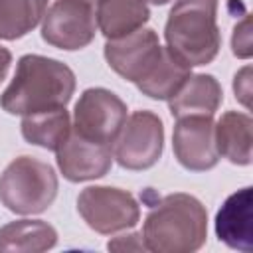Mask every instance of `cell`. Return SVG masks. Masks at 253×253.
Returning <instances> with one entry per match:
<instances>
[{"mask_svg": "<svg viewBox=\"0 0 253 253\" xmlns=\"http://www.w3.org/2000/svg\"><path fill=\"white\" fill-rule=\"evenodd\" d=\"M217 0H176L172 6L164 38L166 47L188 67L210 63L221 45L215 22Z\"/></svg>", "mask_w": 253, "mask_h": 253, "instance_id": "obj_3", "label": "cell"}, {"mask_svg": "<svg viewBox=\"0 0 253 253\" xmlns=\"http://www.w3.org/2000/svg\"><path fill=\"white\" fill-rule=\"evenodd\" d=\"M160 42L154 30L140 28L128 36L109 40L105 43V57L121 77L138 83L160 55Z\"/></svg>", "mask_w": 253, "mask_h": 253, "instance_id": "obj_10", "label": "cell"}, {"mask_svg": "<svg viewBox=\"0 0 253 253\" xmlns=\"http://www.w3.org/2000/svg\"><path fill=\"white\" fill-rule=\"evenodd\" d=\"M69 132H71V119L65 107L30 113V115H24L22 119L24 138L47 150H57L67 140Z\"/></svg>", "mask_w": 253, "mask_h": 253, "instance_id": "obj_16", "label": "cell"}, {"mask_svg": "<svg viewBox=\"0 0 253 253\" xmlns=\"http://www.w3.org/2000/svg\"><path fill=\"white\" fill-rule=\"evenodd\" d=\"M188 77L190 67L182 59H178L168 47H162L158 59L154 61L150 71L136 83V87L150 99L168 101Z\"/></svg>", "mask_w": 253, "mask_h": 253, "instance_id": "obj_17", "label": "cell"}, {"mask_svg": "<svg viewBox=\"0 0 253 253\" xmlns=\"http://www.w3.org/2000/svg\"><path fill=\"white\" fill-rule=\"evenodd\" d=\"M215 233L227 247L251 253L253 229H251V188H241L231 194L215 215Z\"/></svg>", "mask_w": 253, "mask_h": 253, "instance_id": "obj_12", "label": "cell"}, {"mask_svg": "<svg viewBox=\"0 0 253 253\" xmlns=\"http://www.w3.org/2000/svg\"><path fill=\"white\" fill-rule=\"evenodd\" d=\"M208 211L190 194H170L158 200L142 227L146 249L158 253H192L206 243Z\"/></svg>", "mask_w": 253, "mask_h": 253, "instance_id": "obj_2", "label": "cell"}, {"mask_svg": "<svg viewBox=\"0 0 253 253\" xmlns=\"http://www.w3.org/2000/svg\"><path fill=\"white\" fill-rule=\"evenodd\" d=\"M57 166L69 182H85L105 176L113 164V146L89 140L75 130L55 150Z\"/></svg>", "mask_w": 253, "mask_h": 253, "instance_id": "obj_11", "label": "cell"}, {"mask_svg": "<svg viewBox=\"0 0 253 253\" xmlns=\"http://www.w3.org/2000/svg\"><path fill=\"white\" fill-rule=\"evenodd\" d=\"M75 91L73 71L51 57L24 55L18 61L12 83L0 97V105L10 115H30L45 109L65 107Z\"/></svg>", "mask_w": 253, "mask_h": 253, "instance_id": "obj_1", "label": "cell"}, {"mask_svg": "<svg viewBox=\"0 0 253 253\" xmlns=\"http://www.w3.org/2000/svg\"><path fill=\"white\" fill-rule=\"evenodd\" d=\"M223 93L221 85L213 75L198 73L190 75L180 89L168 99V107L172 117H213L217 107L221 105Z\"/></svg>", "mask_w": 253, "mask_h": 253, "instance_id": "obj_13", "label": "cell"}, {"mask_svg": "<svg viewBox=\"0 0 253 253\" xmlns=\"http://www.w3.org/2000/svg\"><path fill=\"white\" fill-rule=\"evenodd\" d=\"M81 2H89V4H93V6H95V4L99 2V0H81Z\"/></svg>", "mask_w": 253, "mask_h": 253, "instance_id": "obj_25", "label": "cell"}, {"mask_svg": "<svg viewBox=\"0 0 253 253\" xmlns=\"http://www.w3.org/2000/svg\"><path fill=\"white\" fill-rule=\"evenodd\" d=\"M231 47H233V53L241 59H247L251 55V18L249 16H243V20L235 24Z\"/></svg>", "mask_w": 253, "mask_h": 253, "instance_id": "obj_20", "label": "cell"}, {"mask_svg": "<svg viewBox=\"0 0 253 253\" xmlns=\"http://www.w3.org/2000/svg\"><path fill=\"white\" fill-rule=\"evenodd\" d=\"M233 91L235 97L249 107V99H251V67H243L241 71H237L235 79H233Z\"/></svg>", "mask_w": 253, "mask_h": 253, "instance_id": "obj_22", "label": "cell"}, {"mask_svg": "<svg viewBox=\"0 0 253 253\" xmlns=\"http://www.w3.org/2000/svg\"><path fill=\"white\" fill-rule=\"evenodd\" d=\"M10 63H12V53H10L6 47H2V45H0V83H2L4 75L8 73Z\"/></svg>", "mask_w": 253, "mask_h": 253, "instance_id": "obj_23", "label": "cell"}, {"mask_svg": "<svg viewBox=\"0 0 253 253\" xmlns=\"http://www.w3.org/2000/svg\"><path fill=\"white\" fill-rule=\"evenodd\" d=\"M162 146L164 126L160 117L150 111H136L123 125L113 144V158L126 170H146L158 162Z\"/></svg>", "mask_w": 253, "mask_h": 253, "instance_id": "obj_5", "label": "cell"}, {"mask_svg": "<svg viewBox=\"0 0 253 253\" xmlns=\"http://www.w3.org/2000/svg\"><path fill=\"white\" fill-rule=\"evenodd\" d=\"M126 121V105L113 91L91 87L81 93L75 105V132L113 146Z\"/></svg>", "mask_w": 253, "mask_h": 253, "instance_id": "obj_7", "label": "cell"}, {"mask_svg": "<svg viewBox=\"0 0 253 253\" xmlns=\"http://www.w3.org/2000/svg\"><path fill=\"white\" fill-rule=\"evenodd\" d=\"M148 2H152V4H156V6H162V4H168L170 0H148Z\"/></svg>", "mask_w": 253, "mask_h": 253, "instance_id": "obj_24", "label": "cell"}, {"mask_svg": "<svg viewBox=\"0 0 253 253\" xmlns=\"http://www.w3.org/2000/svg\"><path fill=\"white\" fill-rule=\"evenodd\" d=\"M57 231L42 219H18L0 227V251L40 253L51 249Z\"/></svg>", "mask_w": 253, "mask_h": 253, "instance_id": "obj_18", "label": "cell"}, {"mask_svg": "<svg viewBox=\"0 0 253 253\" xmlns=\"http://www.w3.org/2000/svg\"><path fill=\"white\" fill-rule=\"evenodd\" d=\"M107 247L111 251H144L146 243L142 239V233H128V235H119L111 239Z\"/></svg>", "mask_w": 253, "mask_h": 253, "instance_id": "obj_21", "label": "cell"}, {"mask_svg": "<svg viewBox=\"0 0 253 253\" xmlns=\"http://www.w3.org/2000/svg\"><path fill=\"white\" fill-rule=\"evenodd\" d=\"M97 32L95 6L81 0H57L43 14L42 38L59 49H81L89 45Z\"/></svg>", "mask_w": 253, "mask_h": 253, "instance_id": "obj_8", "label": "cell"}, {"mask_svg": "<svg viewBox=\"0 0 253 253\" xmlns=\"http://www.w3.org/2000/svg\"><path fill=\"white\" fill-rule=\"evenodd\" d=\"M172 146L178 162L194 172L210 170L217 164L219 152L215 144V123L211 117L176 119Z\"/></svg>", "mask_w": 253, "mask_h": 253, "instance_id": "obj_9", "label": "cell"}, {"mask_svg": "<svg viewBox=\"0 0 253 253\" xmlns=\"http://www.w3.org/2000/svg\"><path fill=\"white\" fill-rule=\"evenodd\" d=\"M77 210L91 229L105 235L134 227L140 219V208L132 194L109 186L85 188L77 198Z\"/></svg>", "mask_w": 253, "mask_h": 253, "instance_id": "obj_6", "label": "cell"}, {"mask_svg": "<svg viewBox=\"0 0 253 253\" xmlns=\"http://www.w3.org/2000/svg\"><path fill=\"white\" fill-rule=\"evenodd\" d=\"M57 196L53 168L34 156L12 160L0 176V202L14 213L45 211Z\"/></svg>", "mask_w": 253, "mask_h": 253, "instance_id": "obj_4", "label": "cell"}, {"mask_svg": "<svg viewBox=\"0 0 253 253\" xmlns=\"http://www.w3.org/2000/svg\"><path fill=\"white\" fill-rule=\"evenodd\" d=\"M97 28L107 40H117L140 30L148 18L150 10L146 0H99L95 4Z\"/></svg>", "mask_w": 253, "mask_h": 253, "instance_id": "obj_14", "label": "cell"}, {"mask_svg": "<svg viewBox=\"0 0 253 253\" xmlns=\"http://www.w3.org/2000/svg\"><path fill=\"white\" fill-rule=\"evenodd\" d=\"M251 128L253 121L245 113H223L215 125V144L219 156L229 162L247 166L251 162Z\"/></svg>", "mask_w": 253, "mask_h": 253, "instance_id": "obj_15", "label": "cell"}, {"mask_svg": "<svg viewBox=\"0 0 253 253\" xmlns=\"http://www.w3.org/2000/svg\"><path fill=\"white\" fill-rule=\"evenodd\" d=\"M47 0H0V40H18L43 18Z\"/></svg>", "mask_w": 253, "mask_h": 253, "instance_id": "obj_19", "label": "cell"}]
</instances>
